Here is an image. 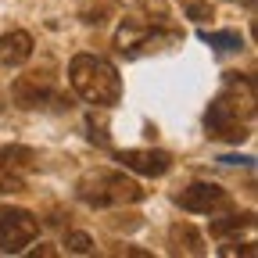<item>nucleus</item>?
I'll return each instance as SVG.
<instances>
[{
  "label": "nucleus",
  "instance_id": "f3484780",
  "mask_svg": "<svg viewBox=\"0 0 258 258\" xmlns=\"http://www.w3.org/2000/svg\"><path fill=\"white\" fill-rule=\"evenodd\" d=\"M104 18H108V4H83V22L101 25Z\"/></svg>",
  "mask_w": 258,
  "mask_h": 258
},
{
  "label": "nucleus",
  "instance_id": "2eb2a0df",
  "mask_svg": "<svg viewBox=\"0 0 258 258\" xmlns=\"http://www.w3.org/2000/svg\"><path fill=\"white\" fill-rule=\"evenodd\" d=\"M18 190H25V176H18L15 169L0 161V194H18Z\"/></svg>",
  "mask_w": 258,
  "mask_h": 258
},
{
  "label": "nucleus",
  "instance_id": "39448f33",
  "mask_svg": "<svg viewBox=\"0 0 258 258\" xmlns=\"http://www.w3.org/2000/svg\"><path fill=\"white\" fill-rule=\"evenodd\" d=\"M40 237V219L25 208H0V251L18 254Z\"/></svg>",
  "mask_w": 258,
  "mask_h": 258
},
{
  "label": "nucleus",
  "instance_id": "6e6552de",
  "mask_svg": "<svg viewBox=\"0 0 258 258\" xmlns=\"http://www.w3.org/2000/svg\"><path fill=\"white\" fill-rule=\"evenodd\" d=\"M115 161L129 172H140V176H165L172 169V154L169 151H154V147H129V151H118Z\"/></svg>",
  "mask_w": 258,
  "mask_h": 258
},
{
  "label": "nucleus",
  "instance_id": "f8f14e48",
  "mask_svg": "<svg viewBox=\"0 0 258 258\" xmlns=\"http://www.w3.org/2000/svg\"><path fill=\"white\" fill-rule=\"evenodd\" d=\"M254 226V212H240V215H226V219H215L212 222V237H233V233H247Z\"/></svg>",
  "mask_w": 258,
  "mask_h": 258
},
{
  "label": "nucleus",
  "instance_id": "ddd939ff",
  "mask_svg": "<svg viewBox=\"0 0 258 258\" xmlns=\"http://www.w3.org/2000/svg\"><path fill=\"white\" fill-rule=\"evenodd\" d=\"M201 40L208 43V47H215L219 54H237L240 47H244V36L237 29H222V32H201Z\"/></svg>",
  "mask_w": 258,
  "mask_h": 258
},
{
  "label": "nucleus",
  "instance_id": "0eeeda50",
  "mask_svg": "<svg viewBox=\"0 0 258 258\" xmlns=\"http://www.w3.org/2000/svg\"><path fill=\"white\" fill-rule=\"evenodd\" d=\"M11 97H15V104L25 108V111H32V108H47L50 101H57L54 76H50V72H25V76L15 79Z\"/></svg>",
  "mask_w": 258,
  "mask_h": 258
},
{
  "label": "nucleus",
  "instance_id": "a211bd4d",
  "mask_svg": "<svg viewBox=\"0 0 258 258\" xmlns=\"http://www.w3.org/2000/svg\"><path fill=\"white\" fill-rule=\"evenodd\" d=\"M219 254H222V258H233V254H244V258H254V244H230V247H222Z\"/></svg>",
  "mask_w": 258,
  "mask_h": 258
},
{
  "label": "nucleus",
  "instance_id": "7ed1b4c3",
  "mask_svg": "<svg viewBox=\"0 0 258 258\" xmlns=\"http://www.w3.org/2000/svg\"><path fill=\"white\" fill-rule=\"evenodd\" d=\"M76 198L90 208H122V205H137L147 198V190L129 179L125 172H111V169H97L86 172L76 183Z\"/></svg>",
  "mask_w": 258,
  "mask_h": 258
},
{
  "label": "nucleus",
  "instance_id": "423d86ee",
  "mask_svg": "<svg viewBox=\"0 0 258 258\" xmlns=\"http://www.w3.org/2000/svg\"><path fill=\"white\" fill-rule=\"evenodd\" d=\"M176 205L183 212H194V215H219L226 208H233V198H230V190H222L219 183H190L176 194Z\"/></svg>",
  "mask_w": 258,
  "mask_h": 258
},
{
  "label": "nucleus",
  "instance_id": "9d476101",
  "mask_svg": "<svg viewBox=\"0 0 258 258\" xmlns=\"http://www.w3.org/2000/svg\"><path fill=\"white\" fill-rule=\"evenodd\" d=\"M169 251L172 254H205V237L190 222L169 226Z\"/></svg>",
  "mask_w": 258,
  "mask_h": 258
},
{
  "label": "nucleus",
  "instance_id": "9b49d317",
  "mask_svg": "<svg viewBox=\"0 0 258 258\" xmlns=\"http://www.w3.org/2000/svg\"><path fill=\"white\" fill-rule=\"evenodd\" d=\"M122 8L129 11H137L140 18L154 22V25H165L169 22V0H118Z\"/></svg>",
  "mask_w": 258,
  "mask_h": 258
},
{
  "label": "nucleus",
  "instance_id": "1a4fd4ad",
  "mask_svg": "<svg viewBox=\"0 0 258 258\" xmlns=\"http://www.w3.org/2000/svg\"><path fill=\"white\" fill-rule=\"evenodd\" d=\"M29 57H32V36L25 29H11L0 36V64L4 69H18Z\"/></svg>",
  "mask_w": 258,
  "mask_h": 258
},
{
  "label": "nucleus",
  "instance_id": "4468645a",
  "mask_svg": "<svg viewBox=\"0 0 258 258\" xmlns=\"http://www.w3.org/2000/svg\"><path fill=\"white\" fill-rule=\"evenodd\" d=\"M183 8H186V15L194 18V22H212L215 18V8H212V0H183Z\"/></svg>",
  "mask_w": 258,
  "mask_h": 258
},
{
  "label": "nucleus",
  "instance_id": "f257e3e1",
  "mask_svg": "<svg viewBox=\"0 0 258 258\" xmlns=\"http://www.w3.org/2000/svg\"><path fill=\"white\" fill-rule=\"evenodd\" d=\"M251 122H254V83L240 79V72H226V86L205 115L208 137L240 144L251 137Z\"/></svg>",
  "mask_w": 258,
  "mask_h": 258
},
{
  "label": "nucleus",
  "instance_id": "6ab92c4d",
  "mask_svg": "<svg viewBox=\"0 0 258 258\" xmlns=\"http://www.w3.org/2000/svg\"><path fill=\"white\" fill-rule=\"evenodd\" d=\"M247 4H251V0H247Z\"/></svg>",
  "mask_w": 258,
  "mask_h": 258
},
{
  "label": "nucleus",
  "instance_id": "dca6fc26",
  "mask_svg": "<svg viewBox=\"0 0 258 258\" xmlns=\"http://www.w3.org/2000/svg\"><path fill=\"white\" fill-rule=\"evenodd\" d=\"M64 247H69L72 254H90V251H93V240H90L86 233L72 230V233H64Z\"/></svg>",
  "mask_w": 258,
  "mask_h": 258
},
{
  "label": "nucleus",
  "instance_id": "20e7f679",
  "mask_svg": "<svg viewBox=\"0 0 258 258\" xmlns=\"http://www.w3.org/2000/svg\"><path fill=\"white\" fill-rule=\"evenodd\" d=\"M176 40V32H161V25L147 22V18H125L115 32V50L122 57H144V54H154L165 43Z\"/></svg>",
  "mask_w": 258,
  "mask_h": 258
},
{
  "label": "nucleus",
  "instance_id": "f03ea898",
  "mask_svg": "<svg viewBox=\"0 0 258 258\" xmlns=\"http://www.w3.org/2000/svg\"><path fill=\"white\" fill-rule=\"evenodd\" d=\"M69 83L72 90L93 108H115L122 101V79L115 64L97 57V54H76L69 64Z\"/></svg>",
  "mask_w": 258,
  "mask_h": 258
}]
</instances>
